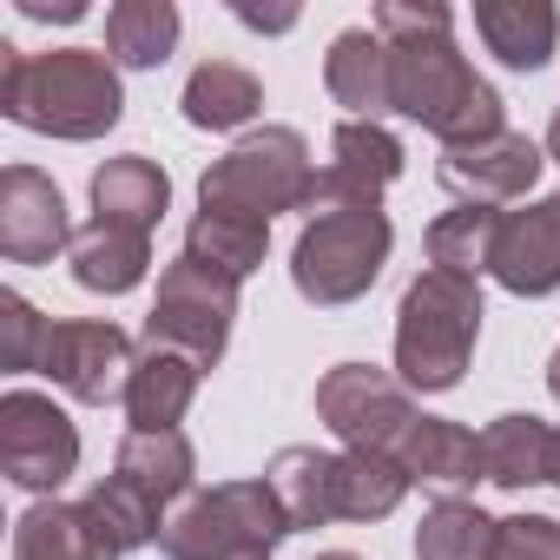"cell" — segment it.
I'll list each match as a JSON object with an SVG mask.
<instances>
[{"label": "cell", "mask_w": 560, "mask_h": 560, "mask_svg": "<svg viewBox=\"0 0 560 560\" xmlns=\"http://www.w3.org/2000/svg\"><path fill=\"white\" fill-rule=\"evenodd\" d=\"M376 34L389 40V73H396V113L435 132L442 145H475L508 132L501 126V93L455 54V14L442 0H383Z\"/></svg>", "instance_id": "6da1fadb"}, {"label": "cell", "mask_w": 560, "mask_h": 560, "mask_svg": "<svg viewBox=\"0 0 560 560\" xmlns=\"http://www.w3.org/2000/svg\"><path fill=\"white\" fill-rule=\"evenodd\" d=\"M119 67L93 47L21 54L0 40V113L47 139H100L119 126Z\"/></svg>", "instance_id": "7a4b0ae2"}, {"label": "cell", "mask_w": 560, "mask_h": 560, "mask_svg": "<svg viewBox=\"0 0 560 560\" xmlns=\"http://www.w3.org/2000/svg\"><path fill=\"white\" fill-rule=\"evenodd\" d=\"M475 337H481V291L475 277H455V270H422L416 284L402 291V311H396V376L402 389H455L468 357H475Z\"/></svg>", "instance_id": "3957f363"}, {"label": "cell", "mask_w": 560, "mask_h": 560, "mask_svg": "<svg viewBox=\"0 0 560 560\" xmlns=\"http://www.w3.org/2000/svg\"><path fill=\"white\" fill-rule=\"evenodd\" d=\"M317 205V172H311V145L291 126H264L244 132L205 178H198V211H231L250 224H270L277 211Z\"/></svg>", "instance_id": "277c9868"}, {"label": "cell", "mask_w": 560, "mask_h": 560, "mask_svg": "<svg viewBox=\"0 0 560 560\" xmlns=\"http://www.w3.org/2000/svg\"><path fill=\"white\" fill-rule=\"evenodd\" d=\"M284 534L291 521L277 508L270 481H218L211 494H191L165 521L159 553L165 560H250V553H270Z\"/></svg>", "instance_id": "5b68a950"}, {"label": "cell", "mask_w": 560, "mask_h": 560, "mask_svg": "<svg viewBox=\"0 0 560 560\" xmlns=\"http://www.w3.org/2000/svg\"><path fill=\"white\" fill-rule=\"evenodd\" d=\"M389 264V218L383 211H317L298 231L291 277L317 311L357 304Z\"/></svg>", "instance_id": "8992f818"}, {"label": "cell", "mask_w": 560, "mask_h": 560, "mask_svg": "<svg viewBox=\"0 0 560 560\" xmlns=\"http://www.w3.org/2000/svg\"><path fill=\"white\" fill-rule=\"evenodd\" d=\"M231 317H237V284L231 277L198 264V257H178L159 277V304L145 317V343H172V350H185L191 363L211 370L224 357V343H231Z\"/></svg>", "instance_id": "52a82bcc"}, {"label": "cell", "mask_w": 560, "mask_h": 560, "mask_svg": "<svg viewBox=\"0 0 560 560\" xmlns=\"http://www.w3.org/2000/svg\"><path fill=\"white\" fill-rule=\"evenodd\" d=\"M317 416L330 422V435L357 455H389L402 448V435L416 429V409H409V389L370 363H337L324 383H317Z\"/></svg>", "instance_id": "ba28073f"}, {"label": "cell", "mask_w": 560, "mask_h": 560, "mask_svg": "<svg viewBox=\"0 0 560 560\" xmlns=\"http://www.w3.org/2000/svg\"><path fill=\"white\" fill-rule=\"evenodd\" d=\"M0 468L14 488H60L80 468V429L67 422V409H54V396L34 389H8L0 396Z\"/></svg>", "instance_id": "9c48e42d"}, {"label": "cell", "mask_w": 560, "mask_h": 560, "mask_svg": "<svg viewBox=\"0 0 560 560\" xmlns=\"http://www.w3.org/2000/svg\"><path fill=\"white\" fill-rule=\"evenodd\" d=\"M132 363H139V350L126 343V330L93 324V317H73V324H54L47 357H40V376H54L73 402L106 409V402H126Z\"/></svg>", "instance_id": "30bf717a"}, {"label": "cell", "mask_w": 560, "mask_h": 560, "mask_svg": "<svg viewBox=\"0 0 560 560\" xmlns=\"http://www.w3.org/2000/svg\"><path fill=\"white\" fill-rule=\"evenodd\" d=\"M396 172H402V139L383 132L376 119H343L311 211H383V191L396 185Z\"/></svg>", "instance_id": "8fae6325"}, {"label": "cell", "mask_w": 560, "mask_h": 560, "mask_svg": "<svg viewBox=\"0 0 560 560\" xmlns=\"http://www.w3.org/2000/svg\"><path fill=\"white\" fill-rule=\"evenodd\" d=\"M540 165H547V152H540L527 132H494V139H475V145H448L442 165H435V178H442L462 205L494 211V205L527 198L534 178H540Z\"/></svg>", "instance_id": "7c38bea8"}, {"label": "cell", "mask_w": 560, "mask_h": 560, "mask_svg": "<svg viewBox=\"0 0 560 560\" xmlns=\"http://www.w3.org/2000/svg\"><path fill=\"white\" fill-rule=\"evenodd\" d=\"M54 250H73L60 185L34 165H8L0 172V257L8 264H54Z\"/></svg>", "instance_id": "4fadbf2b"}, {"label": "cell", "mask_w": 560, "mask_h": 560, "mask_svg": "<svg viewBox=\"0 0 560 560\" xmlns=\"http://www.w3.org/2000/svg\"><path fill=\"white\" fill-rule=\"evenodd\" d=\"M488 277L514 298H547L560 291V198H534L521 211H501Z\"/></svg>", "instance_id": "5bb4252c"}, {"label": "cell", "mask_w": 560, "mask_h": 560, "mask_svg": "<svg viewBox=\"0 0 560 560\" xmlns=\"http://www.w3.org/2000/svg\"><path fill=\"white\" fill-rule=\"evenodd\" d=\"M324 86L337 106H350V119H376L396 113V73H389V40L376 27H350L330 40L324 60Z\"/></svg>", "instance_id": "9a60e30c"}, {"label": "cell", "mask_w": 560, "mask_h": 560, "mask_svg": "<svg viewBox=\"0 0 560 560\" xmlns=\"http://www.w3.org/2000/svg\"><path fill=\"white\" fill-rule=\"evenodd\" d=\"M198 376H205V363H191L185 350L139 343V363H132V383H126L132 429H178L185 409H191V396H198Z\"/></svg>", "instance_id": "2e32d148"}, {"label": "cell", "mask_w": 560, "mask_h": 560, "mask_svg": "<svg viewBox=\"0 0 560 560\" xmlns=\"http://www.w3.org/2000/svg\"><path fill=\"white\" fill-rule=\"evenodd\" d=\"M191 468H198V455H191V442L178 429H132L119 442V455H113V481H126L159 514L191 488Z\"/></svg>", "instance_id": "e0dca14e"}, {"label": "cell", "mask_w": 560, "mask_h": 560, "mask_svg": "<svg viewBox=\"0 0 560 560\" xmlns=\"http://www.w3.org/2000/svg\"><path fill=\"white\" fill-rule=\"evenodd\" d=\"M475 34L488 40V54L514 73H534L553 60L560 40V14L547 0H475Z\"/></svg>", "instance_id": "ac0fdd59"}, {"label": "cell", "mask_w": 560, "mask_h": 560, "mask_svg": "<svg viewBox=\"0 0 560 560\" xmlns=\"http://www.w3.org/2000/svg\"><path fill=\"white\" fill-rule=\"evenodd\" d=\"M73 284L80 291H106V298H126L132 284H145V264H152V237L126 231V224H106L93 218L86 231H73Z\"/></svg>", "instance_id": "d6986e66"}, {"label": "cell", "mask_w": 560, "mask_h": 560, "mask_svg": "<svg viewBox=\"0 0 560 560\" xmlns=\"http://www.w3.org/2000/svg\"><path fill=\"white\" fill-rule=\"evenodd\" d=\"M165 205H172V178L152 159H139V152L106 159L93 172V218H106V224H126V231L152 237V224L165 218Z\"/></svg>", "instance_id": "ffe728a7"}, {"label": "cell", "mask_w": 560, "mask_h": 560, "mask_svg": "<svg viewBox=\"0 0 560 560\" xmlns=\"http://www.w3.org/2000/svg\"><path fill=\"white\" fill-rule=\"evenodd\" d=\"M396 468L429 488H468V481H481V435H468L462 422H442V416H416V429L396 448Z\"/></svg>", "instance_id": "44dd1931"}, {"label": "cell", "mask_w": 560, "mask_h": 560, "mask_svg": "<svg viewBox=\"0 0 560 560\" xmlns=\"http://www.w3.org/2000/svg\"><path fill=\"white\" fill-rule=\"evenodd\" d=\"M553 435L540 416H494L481 429V481L494 488H534L553 481Z\"/></svg>", "instance_id": "7402d4cb"}, {"label": "cell", "mask_w": 560, "mask_h": 560, "mask_svg": "<svg viewBox=\"0 0 560 560\" xmlns=\"http://www.w3.org/2000/svg\"><path fill=\"white\" fill-rule=\"evenodd\" d=\"M14 560H113L86 501H40L14 521Z\"/></svg>", "instance_id": "603a6c76"}, {"label": "cell", "mask_w": 560, "mask_h": 560, "mask_svg": "<svg viewBox=\"0 0 560 560\" xmlns=\"http://www.w3.org/2000/svg\"><path fill=\"white\" fill-rule=\"evenodd\" d=\"M264 481H270L277 508H284L291 534L337 521V501H330V488H337V455H324V448H277V462L264 468Z\"/></svg>", "instance_id": "cb8c5ba5"}, {"label": "cell", "mask_w": 560, "mask_h": 560, "mask_svg": "<svg viewBox=\"0 0 560 560\" xmlns=\"http://www.w3.org/2000/svg\"><path fill=\"white\" fill-rule=\"evenodd\" d=\"M185 119L198 126V132H231V126H244V119H257V106H264V86L244 73V67H231V60H205L191 80H185Z\"/></svg>", "instance_id": "d4e9b609"}, {"label": "cell", "mask_w": 560, "mask_h": 560, "mask_svg": "<svg viewBox=\"0 0 560 560\" xmlns=\"http://www.w3.org/2000/svg\"><path fill=\"white\" fill-rule=\"evenodd\" d=\"M172 47H178L172 0H119L106 14V60L113 67H165Z\"/></svg>", "instance_id": "484cf974"}, {"label": "cell", "mask_w": 560, "mask_h": 560, "mask_svg": "<svg viewBox=\"0 0 560 560\" xmlns=\"http://www.w3.org/2000/svg\"><path fill=\"white\" fill-rule=\"evenodd\" d=\"M264 244H270V224H250V218H231V211H198L191 231H185V257L224 270L231 284H244L264 264Z\"/></svg>", "instance_id": "4316f807"}, {"label": "cell", "mask_w": 560, "mask_h": 560, "mask_svg": "<svg viewBox=\"0 0 560 560\" xmlns=\"http://www.w3.org/2000/svg\"><path fill=\"white\" fill-rule=\"evenodd\" d=\"M402 494H409V475L389 455H357V448L337 455V488H330L337 521H383L402 508Z\"/></svg>", "instance_id": "83f0119b"}, {"label": "cell", "mask_w": 560, "mask_h": 560, "mask_svg": "<svg viewBox=\"0 0 560 560\" xmlns=\"http://www.w3.org/2000/svg\"><path fill=\"white\" fill-rule=\"evenodd\" d=\"M488 553H494V521L475 501L442 494L416 527V560H488Z\"/></svg>", "instance_id": "f1b7e54d"}, {"label": "cell", "mask_w": 560, "mask_h": 560, "mask_svg": "<svg viewBox=\"0 0 560 560\" xmlns=\"http://www.w3.org/2000/svg\"><path fill=\"white\" fill-rule=\"evenodd\" d=\"M494 224H501V211H481V205L442 211L429 224V264L435 270H455V277H481L488 270V250H494Z\"/></svg>", "instance_id": "f546056e"}, {"label": "cell", "mask_w": 560, "mask_h": 560, "mask_svg": "<svg viewBox=\"0 0 560 560\" xmlns=\"http://www.w3.org/2000/svg\"><path fill=\"white\" fill-rule=\"evenodd\" d=\"M86 514H93V527L106 534V547H113V560L119 553H139V547H152L159 534H165V514L152 508V501H139L126 481H100L93 494H86Z\"/></svg>", "instance_id": "4dcf8cb0"}, {"label": "cell", "mask_w": 560, "mask_h": 560, "mask_svg": "<svg viewBox=\"0 0 560 560\" xmlns=\"http://www.w3.org/2000/svg\"><path fill=\"white\" fill-rule=\"evenodd\" d=\"M47 337H54V324L21 298V291H8L0 298V370H40V357H47Z\"/></svg>", "instance_id": "1f68e13d"}, {"label": "cell", "mask_w": 560, "mask_h": 560, "mask_svg": "<svg viewBox=\"0 0 560 560\" xmlns=\"http://www.w3.org/2000/svg\"><path fill=\"white\" fill-rule=\"evenodd\" d=\"M488 560H560V521H547V514L494 521V553Z\"/></svg>", "instance_id": "d6a6232c"}, {"label": "cell", "mask_w": 560, "mask_h": 560, "mask_svg": "<svg viewBox=\"0 0 560 560\" xmlns=\"http://www.w3.org/2000/svg\"><path fill=\"white\" fill-rule=\"evenodd\" d=\"M21 14L27 21H80L86 8H80V0H21Z\"/></svg>", "instance_id": "836d02e7"}, {"label": "cell", "mask_w": 560, "mask_h": 560, "mask_svg": "<svg viewBox=\"0 0 560 560\" xmlns=\"http://www.w3.org/2000/svg\"><path fill=\"white\" fill-rule=\"evenodd\" d=\"M237 21H244V27H264V34H284L298 14H257V8H237Z\"/></svg>", "instance_id": "e575fe53"}, {"label": "cell", "mask_w": 560, "mask_h": 560, "mask_svg": "<svg viewBox=\"0 0 560 560\" xmlns=\"http://www.w3.org/2000/svg\"><path fill=\"white\" fill-rule=\"evenodd\" d=\"M547 159L560 165V113H553V126H547Z\"/></svg>", "instance_id": "d590c367"}, {"label": "cell", "mask_w": 560, "mask_h": 560, "mask_svg": "<svg viewBox=\"0 0 560 560\" xmlns=\"http://www.w3.org/2000/svg\"><path fill=\"white\" fill-rule=\"evenodd\" d=\"M547 389H553V402H560V350H553V363H547Z\"/></svg>", "instance_id": "8d00e7d4"}, {"label": "cell", "mask_w": 560, "mask_h": 560, "mask_svg": "<svg viewBox=\"0 0 560 560\" xmlns=\"http://www.w3.org/2000/svg\"><path fill=\"white\" fill-rule=\"evenodd\" d=\"M553 488H560V435H553Z\"/></svg>", "instance_id": "74e56055"}, {"label": "cell", "mask_w": 560, "mask_h": 560, "mask_svg": "<svg viewBox=\"0 0 560 560\" xmlns=\"http://www.w3.org/2000/svg\"><path fill=\"white\" fill-rule=\"evenodd\" d=\"M317 560H357V553H317Z\"/></svg>", "instance_id": "f35d334b"}]
</instances>
